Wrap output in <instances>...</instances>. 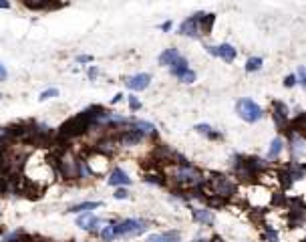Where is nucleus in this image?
Wrapping results in <instances>:
<instances>
[{"mask_svg": "<svg viewBox=\"0 0 306 242\" xmlns=\"http://www.w3.org/2000/svg\"><path fill=\"white\" fill-rule=\"evenodd\" d=\"M272 121L278 131H288L290 127V109L284 101H272Z\"/></svg>", "mask_w": 306, "mask_h": 242, "instance_id": "7", "label": "nucleus"}, {"mask_svg": "<svg viewBox=\"0 0 306 242\" xmlns=\"http://www.w3.org/2000/svg\"><path fill=\"white\" fill-rule=\"evenodd\" d=\"M204 49H205V53H207V55H211V57H218V47H213V45H205Z\"/></svg>", "mask_w": 306, "mask_h": 242, "instance_id": "39", "label": "nucleus"}, {"mask_svg": "<svg viewBox=\"0 0 306 242\" xmlns=\"http://www.w3.org/2000/svg\"><path fill=\"white\" fill-rule=\"evenodd\" d=\"M194 16L198 18V22H200V26H202V33H204V37H205V35H211L213 24H216V14H213V12H204V10H198V12H194Z\"/></svg>", "mask_w": 306, "mask_h": 242, "instance_id": "12", "label": "nucleus"}, {"mask_svg": "<svg viewBox=\"0 0 306 242\" xmlns=\"http://www.w3.org/2000/svg\"><path fill=\"white\" fill-rule=\"evenodd\" d=\"M101 224H103V220L97 218V216H93L91 212H83V214L77 218V226L81 230H89V232H97V228Z\"/></svg>", "mask_w": 306, "mask_h": 242, "instance_id": "11", "label": "nucleus"}, {"mask_svg": "<svg viewBox=\"0 0 306 242\" xmlns=\"http://www.w3.org/2000/svg\"><path fill=\"white\" fill-rule=\"evenodd\" d=\"M196 133H200V135H205L207 139H222V133L220 131H216L211 125H207V123H198L196 127Z\"/></svg>", "mask_w": 306, "mask_h": 242, "instance_id": "23", "label": "nucleus"}, {"mask_svg": "<svg viewBox=\"0 0 306 242\" xmlns=\"http://www.w3.org/2000/svg\"><path fill=\"white\" fill-rule=\"evenodd\" d=\"M232 172L240 182H244V184H252V182L256 180V174L250 168L246 156H234L232 158Z\"/></svg>", "mask_w": 306, "mask_h": 242, "instance_id": "6", "label": "nucleus"}, {"mask_svg": "<svg viewBox=\"0 0 306 242\" xmlns=\"http://www.w3.org/2000/svg\"><path fill=\"white\" fill-rule=\"evenodd\" d=\"M125 85H127V89H131V91H145L149 85H151V75L149 73H137V75H131V77H127L125 79Z\"/></svg>", "mask_w": 306, "mask_h": 242, "instance_id": "10", "label": "nucleus"}, {"mask_svg": "<svg viewBox=\"0 0 306 242\" xmlns=\"http://www.w3.org/2000/svg\"><path fill=\"white\" fill-rule=\"evenodd\" d=\"M207 242H226V240H224L222 236H213V238H209Z\"/></svg>", "mask_w": 306, "mask_h": 242, "instance_id": "43", "label": "nucleus"}, {"mask_svg": "<svg viewBox=\"0 0 306 242\" xmlns=\"http://www.w3.org/2000/svg\"><path fill=\"white\" fill-rule=\"evenodd\" d=\"M97 75H99V69H97V67H91V69L87 71V77H89L91 81H95V79H97Z\"/></svg>", "mask_w": 306, "mask_h": 242, "instance_id": "37", "label": "nucleus"}, {"mask_svg": "<svg viewBox=\"0 0 306 242\" xmlns=\"http://www.w3.org/2000/svg\"><path fill=\"white\" fill-rule=\"evenodd\" d=\"M304 242H306V240H304Z\"/></svg>", "mask_w": 306, "mask_h": 242, "instance_id": "47", "label": "nucleus"}, {"mask_svg": "<svg viewBox=\"0 0 306 242\" xmlns=\"http://www.w3.org/2000/svg\"><path fill=\"white\" fill-rule=\"evenodd\" d=\"M190 210H192L194 220L198 224H202V226H213V222H216V218H213L211 210L207 206H192Z\"/></svg>", "mask_w": 306, "mask_h": 242, "instance_id": "9", "label": "nucleus"}, {"mask_svg": "<svg viewBox=\"0 0 306 242\" xmlns=\"http://www.w3.org/2000/svg\"><path fill=\"white\" fill-rule=\"evenodd\" d=\"M296 77H298V85H300L302 89H306V67H298Z\"/></svg>", "mask_w": 306, "mask_h": 242, "instance_id": "32", "label": "nucleus"}, {"mask_svg": "<svg viewBox=\"0 0 306 242\" xmlns=\"http://www.w3.org/2000/svg\"><path fill=\"white\" fill-rule=\"evenodd\" d=\"M99 236H101L105 242H111V240H115L117 236H115V226H113V222H109L107 226H103V230L99 232Z\"/></svg>", "mask_w": 306, "mask_h": 242, "instance_id": "27", "label": "nucleus"}, {"mask_svg": "<svg viewBox=\"0 0 306 242\" xmlns=\"http://www.w3.org/2000/svg\"><path fill=\"white\" fill-rule=\"evenodd\" d=\"M123 97H125V95H123V93H117V95H115V97H113V101H111V103H113V105H115V103H119V101H121V99H123Z\"/></svg>", "mask_w": 306, "mask_h": 242, "instance_id": "42", "label": "nucleus"}, {"mask_svg": "<svg viewBox=\"0 0 306 242\" xmlns=\"http://www.w3.org/2000/svg\"><path fill=\"white\" fill-rule=\"evenodd\" d=\"M101 206H103V202H81V204L71 206L67 212H71V214H83V212L97 210V208H101Z\"/></svg>", "mask_w": 306, "mask_h": 242, "instance_id": "20", "label": "nucleus"}, {"mask_svg": "<svg viewBox=\"0 0 306 242\" xmlns=\"http://www.w3.org/2000/svg\"><path fill=\"white\" fill-rule=\"evenodd\" d=\"M264 238H266V242H280L278 232L274 230L272 226H264Z\"/></svg>", "mask_w": 306, "mask_h": 242, "instance_id": "28", "label": "nucleus"}, {"mask_svg": "<svg viewBox=\"0 0 306 242\" xmlns=\"http://www.w3.org/2000/svg\"><path fill=\"white\" fill-rule=\"evenodd\" d=\"M143 182H147V184H155V186H161V188L169 184L167 176H165V174H159V172H155V174H145Z\"/></svg>", "mask_w": 306, "mask_h": 242, "instance_id": "24", "label": "nucleus"}, {"mask_svg": "<svg viewBox=\"0 0 306 242\" xmlns=\"http://www.w3.org/2000/svg\"><path fill=\"white\" fill-rule=\"evenodd\" d=\"M284 147H286V139L284 137H274L272 139V143H270V147H268V156H266V160L268 162H276L280 156H282V151H284Z\"/></svg>", "mask_w": 306, "mask_h": 242, "instance_id": "15", "label": "nucleus"}, {"mask_svg": "<svg viewBox=\"0 0 306 242\" xmlns=\"http://www.w3.org/2000/svg\"><path fill=\"white\" fill-rule=\"evenodd\" d=\"M165 176L169 180V184H173L177 190H192V188H200L205 184V174L202 170H198L196 166L188 164H171L165 170Z\"/></svg>", "mask_w": 306, "mask_h": 242, "instance_id": "1", "label": "nucleus"}, {"mask_svg": "<svg viewBox=\"0 0 306 242\" xmlns=\"http://www.w3.org/2000/svg\"><path fill=\"white\" fill-rule=\"evenodd\" d=\"M6 77H8V71H6V67L2 63H0V81H4Z\"/></svg>", "mask_w": 306, "mask_h": 242, "instance_id": "40", "label": "nucleus"}, {"mask_svg": "<svg viewBox=\"0 0 306 242\" xmlns=\"http://www.w3.org/2000/svg\"><path fill=\"white\" fill-rule=\"evenodd\" d=\"M179 57H181L179 51H177L175 47H169V49H165V51L157 57V60H159V65H161V67H167V69H169Z\"/></svg>", "mask_w": 306, "mask_h": 242, "instance_id": "16", "label": "nucleus"}, {"mask_svg": "<svg viewBox=\"0 0 306 242\" xmlns=\"http://www.w3.org/2000/svg\"><path fill=\"white\" fill-rule=\"evenodd\" d=\"M296 83H298V77H296V75H288V77L284 79V87H286V89H292Z\"/></svg>", "mask_w": 306, "mask_h": 242, "instance_id": "34", "label": "nucleus"}, {"mask_svg": "<svg viewBox=\"0 0 306 242\" xmlns=\"http://www.w3.org/2000/svg\"><path fill=\"white\" fill-rule=\"evenodd\" d=\"M113 196H115V200H127V198H129V190H127L125 186H119V188L115 190Z\"/></svg>", "mask_w": 306, "mask_h": 242, "instance_id": "31", "label": "nucleus"}, {"mask_svg": "<svg viewBox=\"0 0 306 242\" xmlns=\"http://www.w3.org/2000/svg\"><path fill=\"white\" fill-rule=\"evenodd\" d=\"M196 79H198L196 71L190 69V71H186V73H183V75L179 77V83H183V85H192V83H196Z\"/></svg>", "mask_w": 306, "mask_h": 242, "instance_id": "29", "label": "nucleus"}, {"mask_svg": "<svg viewBox=\"0 0 306 242\" xmlns=\"http://www.w3.org/2000/svg\"><path fill=\"white\" fill-rule=\"evenodd\" d=\"M133 127L139 129L145 137H157V129L153 123H149V121H143V119H135L133 121Z\"/></svg>", "mask_w": 306, "mask_h": 242, "instance_id": "18", "label": "nucleus"}, {"mask_svg": "<svg viewBox=\"0 0 306 242\" xmlns=\"http://www.w3.org/2000/svg\"><path fill=\"white\" fill-rule=\"evenodd\" d=\"M0 8L8 10V8H10V2H8V0H0Z\"/></svg>", "mask_w": 306, "mask_h": 242, "instance_id": "41", "label": "nucleus"}, {"mask_svg": "<svg viewBox=\"0 0 306 242\" xmlns=\"http://www.w3.org/2000/svg\"><path fill=\"white\" fill-rule=\"evenodd\" d=\"M194 242H207V240H204V238H196Z\"/></svg>", "mask_w": 306, "mask_h": 242, "instance_id": "44", "label": "nucleus"}, {"mask_svg": "<svg viewBox=\"0 0 306 242\" xmlns=\"http://www.w3.org/2000/svg\"><path fill=\"white\" fill-rule=\"evenodd\" d=\"M37 238L35 236H30V234H26L24 230H18V232H12V234H8L2 242H35Z\"/></svg>", "mask_w": 306, "mask_h": 242, "instance_id": "25", "label": "nucleus"}, {"mask_svg": "<svg viewBox=\"0 0 306 242\" xmlns=\"http://www.w3.org/2000/svg\"><path fill=\"white\" fill-rule=\"evenodd\" d=\"M284 170L290 174V178H292L294 182H302V180H306V164H304V162L290 160V162L284 166Z\"/></svg>", "mask_w": 306, "mask_h": 242, "instance_id": "13", "label": "nucleus"}, {"mask_svg": "<svg viewBox=\"0 0 306 242\" xmlns=\"http://www.w3.org/2000/svg\"><path fill=\"white\" fill-rule=\"evenodd\" d=\"M169 242H181V240H179V238H171Z\"/></svg>", "mask_w": 306, "mask_h": 242, "instance_id": "45", "label": "nucleus"}, {"mask_svg": "<svg viewBox=\"0 0 306 242\" xmlns=\"http://www.w3.org/2000/svg\"><path fill=\"white\" fill-rule=\"evenodd\" d=\"M127 99H129V109H131V111H139V109H141V101H139L135 95H129Z\"/></svg>", "mask_w": 306, "mask_h": 242, "instance_id": "33", "label": "nucleus"}, {"mask_svg": "<svg viewBox=\"0 0 306 242\" xmlns=\"http://www.w3.org/2000/svg\"><path fill=\"white\" fill-rule=\"evenodd\" d=\"M177 35L190 37V39H202V37H204L202 26H200V22H198V18H196L194 14L188 16L186 20H181V24H179V28H177Z\"/></svg>", "mask_w": 306, "mask_h": 242, "instance_id": "8", "label": "nucleus"}, {"mask_svg": "<svg viewBox=\"0 0 306 242\" xmlns=\"http://www.w3.org/2000/svg\"><path fill=\"white\" fill-rule=\"evenodd\" d=\"M186 71H190V63H188V59L186 57H179L177 60H175V63L169 67V73L173 75V77H181L183 73H186Z\"/></svg>", "mask_w": 306, "mask_h": 242, "instance_id": "22", "label": "nucleus"}, {"mask_svg": "<svg viewBox=\"0 0 306 242\" xmlns=\"http://www.w3.org/2000/svg\"><path fill=\"white\" fill-rule=\"evenodd\" d=\"M147 242H169V240H167L165 234H151V236L147 238Z\"/></svg>", "mask_w": 306, "mask_h": 242, "instance_id": "35", "label": "nucleus"}, {"mask_svg": "<svg viewBox=\"0 0 306 242\" xmlns=\"http://www.w3.org/2000/svg\"><path fill=\"white\" fill-rule=\"evenodd\" d=\"M37 242V240H35ZM39 242H52V240H39Z\"/></svg>", "mask_w": 306, "mask_h": 242, "instance_id": "46", "label": "nucleus"}, {"mask_svg": "<svg viewBox=\"0 0 306 242\" xmlns=\"http://www.w3.org/2000/svg\"><path fill=\"white\" fill-rule=\"evenodd\" d=\"M52 97H58V89H56V87H51V89L43 91V93L39 95V101H49V99H52Z\"/></svg>", "mask_w": 306, "mask_h": 242, "instance_id": "30", "label": "nucleus"}, {"mask_svg": "<svg viewBox=\"0 0 306 242\" xmlns=\"http://www.w3.org/2000/svg\"><path fill=\"white\" fill-rule=\"evenodd\" d=\"M204 190H205V196L213 194V196H220L224 200H234L236 198V192H238V182H234L230 176L226 174H218V172H211L209 178L205 180L204 184Z\"/></svg>", "mask_w": 306, "mask_h": 242, "instance_id": "2", "label": "nucleus"}, {"mask_svg": "<svg viewBox=\"0 0 306 242\" xmlns=\"http://www.w3.org/2000/svg\"><path fill=\"white\" fill-rule=\"evenodd\" d=\"M246 160H248V164H250V168L254 170L256 176L262 174V172H266V170H270V162L268 160H262L258 156H246Z\"/></svg>", "mask_w": 306, "mask_h": 242, "instance_id": "19", "label": "nucleus"}, {"mask_svg": "<svg viewBox=\"0 0 306 242\" xmlns=\"http://www.w3.org/2000/svg\"><path fill=\"white\" fill-rule=\"evenodd\" d=\"M24 6L30 10H45V8H56V2L52 0H22Z\"/></svg>", "mask_w": 306, "mask_h": 242, "instance_id": "21", "label": "nucleus"}, {"mask_svg": "<svg viewBox=\"0 0 306 242\" xmlns=\"http://www.w3.org/2000/svg\"><path fill=\"white\" fill-rule=\"evenodd\" d=\"M115 226V236L117 238H133V236H139L143 234L149 224L141 218H125V220H121V222H113Z\"/></svg>", "mask_w": 306, "mask_h": 242, "instance_id": "4", "label": "nucleus"}, {"mask_svg": "<svg viewBox=\"0 0 306 242\" xmlns=\"http://www.w3.org/2000/svg\"><path fill=\"white\" fill-rule=\"evenodd\" d=\"M236 113L242 121H246V123H258L264 117V109L250 97H242L236 101Z\"/></svg>", "mask_w": 306, "mask_h": 242, "instance_id": "3", "label": "nucleus"}, {"mask_svg": "<svg viewBox=\"0 0 306 242\" xmlns=\"http://www.w3.org/2000/svg\"><path fill=\"white\" fill-rule=\"evenodd\" d=\"M286 222L290 228H296L306 222V204L300 198L288 200V210H286Z\"/></svg>", "mask_w": 306, "mask_h": 242, "instance_id": "5", "label": "nucleus"}, {"mask_svg": "<svg viewBox=\"0 0 306 242\" xmlns=\"http://www.w3.org/2000/svg\"><path fill=\"white\" fill-rule=\"evenodd\" d=\"M77 63H93V57H91V55H79Z\"/></svg>", "mask_w": 306, "mask_h": 242, "instance_id": "36", "label": "nucleus"}, {"mask_svg": "<svg viewBox=\"0 0 306 242\" xmlns=\"http://www.w3.org/2000/svg\"><path fill=\"white\" fill-rule=\"evenodd\" d=\"M159 28L163 30V33H169V30L173 28V20H165V22H161V24H159Z\"/></svg>", "mask_w": 306, "mask_h": 242, "instance_id": "38", "label": "nucleus"}, {"mask_svg": "<svg viewBox=\"0 0 306 242\" xmlns=\"http://www.w3.org/2000/svg\"><path fill=\"white\" fill-rule=\"evenodd\" d=\"M262 65H264V59L262 57H250L246 60V71L248 73H256V71L262 69Z\"/></svg>", "mask_w": 306, "mask_h": 242, "instance_id": "26", "label": "nucleus"}, {"mask_svg": "<svg viewBox=\"0 0 306 242\" xmlns=\"http://www.w3.org/2000/svg\"><path fill=\"white\" fill-rule=\"evenodd\" d=\"M107 184L109 186H115V188H119V186H129L131 184V178L127 176V172H123L121 168H115L109 174V178H107Z\"/></svg>", "mask_w": 306, "mask_h": 242, "instance_id": "14", "label": "nucleus"}, {"mask_svg": "<svg viewBox=\"0 0 306 242\" xmlns=\"http://www.w3.org/2000/svg\"><path fill=\"white\" fill-rule=\"evenodd\" d=\"M218 57H220L222 60H226V63H234L236 57H238V51H236L234 45L222 43V45H218Z\"/></svg>", "mask_w": 306, "mask_h": 242, "instance_id": "17", "label": "nucleus"}]
</instances>
